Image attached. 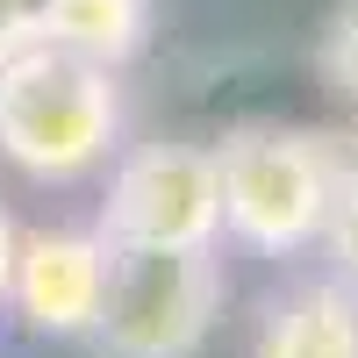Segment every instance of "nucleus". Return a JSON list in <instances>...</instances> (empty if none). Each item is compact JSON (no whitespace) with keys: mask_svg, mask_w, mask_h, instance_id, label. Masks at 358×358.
<instances>
[{"mask_svg":"<svg viewBox=\"0 0 358 358\" xmlns=\"http://www.w3.org/2000/svg\"><path fill=\"white\" fill-rule=\"evenodd\" d=\"M122 72L72 57L57 43H29L0 57V158L36 187H72L122 151Z\"/></svg>","mask_w":358,"mask_h":358,"instance_id":"f257e3e1","label":"nucleus"},{"mask_svg":"<svg viewBox=\"0 0 358 358\" xmlns=\"http://www.w3.org/2000/svg\"><path fill=\"white\" fill-rule=\"evenodd\" d=\"M215 151V187H222V236L258 258H301L322 244L344 179V143L315 129H280V122H244Z\"/></svg>","mask_w":358,"mask_h":358,"instance_id":"f03ea898","label":"nucleus"},{"mask_svg":"<svg viewBox=\"0 0 358 358\" xmlns=\"http://www.w3.org/2000/svg\"><path fill=\"white\" fill-rule=\"evenodd\" d=\"M222 258L215 251H158L108 244V287L86 344L94 358H201L222 322Z\"/></svg>","mask_w":358,"mask_h":358,"instance_id":"7ed1b4c3","label":"nucleus"},{"mask_svg":"<svg viewBox=\"0 0 358 358\" xmlns=\"http://www.w3.org/2000/svg\"><path fill=\"white\" fill-rule=\"evenodd\" d=\"M108 244H158V251H215L222 244V187L215 151L187 136L136 143L108 172V201L94 222Z\"/></svg>","mask_w":358,"mask_h":358,"instance_id":"20e7f679","label":"nucleus"},{"mask_svg":"<svg viewBox=\"0 0 358 358\" xmlns=\"http://www.w3.org/2000/svg\"><path fill=\"white\" fill-rule=\"evenodd\" d=\"M108 287V236L101 229H15L8 258V315L36 337H86Z\"/></svg>","mask_w":358,"mask_h":358,"instance_id":"39448f33","label":"nucleus"},{"mask_svg":"<svg viewBox=\"0 0 358 358\" xmlns=\"http://www.w3.org/2000/svg\"><path fill=\"white\" fill-rule=\"evenodd\" d=\"M251 358H358V287L330 273L273 294L258 315Z\"/></svg>","mask_w":358,"mask_h":358,"instance_id":"423d86ee","label":"nucleus"},{"mask_svg":"<svg viewBox=\"0 0 358 358\" xmlns=\"http://www.w3.org/2000/svg\"><path fill=\"white\" fill-rule=\"evenodd\" d=\"M43 43L122 72L151 43V0H57L50 22H43Z\"/></svg>","mask_w":358,"mask_h":358,"instance_id":"0eeeda50","label":"nucleus"},{"mask_svg":"<svg viewBox=\"0 0 358 358\" xmlns=\"http://www.w3.org/2000/svg\"><path fill=\"white\" fill-rule=\"evenodd\" d=\"M322 79H330L344 94V108L358 115V0H344L330 15V29H322Z\"/></svg>","mask_w":358,"mask_h":358,"instance_id":"6e6552de","label":"nucleus"},{"mask_svg":"<svg viewBox=\"0 0 358 358\" xmlns=\"http://www.w3.org/2000/svg\"><path fill=\"white\" fill-rule=\"evenodd\" d=\"M322 244L337 251V273L358 287V151L344 158V179H337V208H330V229H322Z\"/></svg>","mask_w":358,"mask_h":358,"instance_id":"1a4fd4ad","label":"nucleus"},{"mask_svg":"<svg viewBox=\"0 0 358 358\" xmlns=\"http://www.w3.org/2000/svg\"><path fill=\"white\" fill-rule=\"evenodd\" d=\"M57 0H0V57H15L29 43H43V22H50Z\"/></svg>","mask_w":358,"mask_h":358,"instance_id":"9d476101","label":"nucleus"},{"mask_svg":"<svg viewBox=\"0 0 358 358\" xmlns=\"http://www.w3.org/2000/svg\"><path fill=\"white\" fill-rule=\"evenodd\" d=\"M8 258H15V222L0 208V315H8Z\"/></svg>","mask_w":358,"mask_h":358,"instance_id":"9b49d317","label":"nucleus"}]
</instances>
